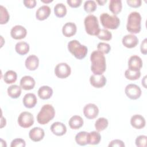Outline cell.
Here are the masks:
<instances>
[{
    "label": "cell",
    "instance_id": "42",
    "mask_svg": "<svg viewBox=\"0 0 147 147\" xmlns=\"http://www.w3.org/2000/svg\"><path fill=\"white\" fill-rule=\"evenodd\" d=\"M67 2L71 7L76 8L80 6L82 1V0H67Z\"/></svg>",
    "mask_w": 147,
    "mask_h": 147
},
{
    "label": "cell",
    "instance_id": "38",
    "mask_svg": "<svg viewBox=\"0 0 147 147\" xmlns=\"http://www.w3.org/2000/svg\"><path fill=\"white\" fill-rule=\"evenodd\" d=\"M147 137L144 135L138 136L136 139V145L138 147H145L146 146Z\"/></svg>",
    "mask_w": 147,
    "mask_h": 147
},
{
    "label": "cell",
    "instance_id": "4",
    "mask_svg": "<svg viewBox=\"0 0 147 147\" xmlns=\"http://www.w3.org/2000/svg\"><path fill=\"white\" fill-rule=\"evenodd\" d=\"M68 49L76 59L79 60L84 58L88 52L87 47L82 45L76 40L69 41L68 43Z\"/></svg>",
    "mask_w": 147,
    "mask_h": 147
},
{
    "label": "cell",
    "instance_id": "22",
    "mask_svg": "<svg viewBox=\"0 0 147 147\" xmlns=\"http://www.w3.org/2000/svg\"><path fill=\"white\" fill-rule=\"evenodd\" d=\"M23 104L24 106L28 109L33 108L37 103V100L36 95L33 93H28L23 98Z\"/></svg>",
    "mask_w": 147,
    "mask_h": 147
},
{
    "label": "cell",
    "instance_id": "12",
    "mask_svg": "<svg viewBox=\"0 0 147 147\" xmlns=\"http://www.w3.org/2000/svg\"><path fill=\"white\" fill-rule=\"evenodd\" d=\"M128 67L131 71H140L142 67V61L140 57L137 55L131 56L128 60Z\"/></svg>",
    "mask_w": 147,
    "mask_h": 147
},
{
    "label": "cell",
    "instance_id": "17",
    "mask_svg": "<svg viewBox=\"0 0 147 147\" xmlns=\"http://www.w3.org/2000/svg\"><path fill=\"white\" fill-rule=\"evenodd\" d=\"M130 123L133 127L140 129L145 127L146 122L145 118L141 115L136 114L131 117Z\"/></svg>",
    "mask_w": 147,
    "mask_h": 147
},
{
    "label": "cell",
    "instance_id": "11",
    "mask_svg": "<svg viewBox=\"0 0 147 147\" xmlns=\"http://www.w3.org/2000/svg\"><path fill=\"white\" fill-rule=\"evenodd\" d=\"M27 34L26 29L21 25H16L13 26L10 31L11 37L16 40H20L24 38Z\"/></svg>",
    "mask_w": 147,
    "mask_h": 147
},
{
    "label": "cell",
    "instance_id": "2",
    "mask_svg": "<svg viewBox=\"0 0 147 147\" xmlns=\"http://www.w3.org/2000/svg\"><path fill=\"white\" fill-rule=\"evenodd\" d=\"M141 16L138 12H131L127 17V30L133 34L138 33L141 29Z\"/></svg>",
    "mask_w": 147,
    "mask_h": 147
},
{
    "label": "cell",
    "instance_id": "14",
    "mask_svg": "<svg viewBox=\"0 0 147 147\" xmlns=\"http://www.w3.org/2000/svg\"><path fill=\"white\" fill-rule=\"evenodd\" d=\"M45 136L44 130L39 127H35L32 129L29 133V136L31 140L34 142H38L43 139Z\"/></svg>",
    "mask_w": 147,
    "mask_h": 147
},
{
    "label": "cell",
    "instance_id": "29",
    "mask_svg": "<svg viewBox=\"0 0 147 147\" xmlns=\"http://www.w3.org/2000/svg\"><path fill=\"white\" fill-rule=\"evenodd\" d=\"M54 13L57 17H64L67 14V8L65 5L62 3H57L54 7Z\"/></svg>",
    "mask_w": 147,
    "mask_h": 147
},
{
    "label": "cell",
    "instance_id": "36",
    "mask_svg": "<svg viewBox=\"0 0 147 147\" xmlns=\"http://www.w3.org/2000/svg\"><path fill=\"white\" fill-rule=\"evenodd\" d=\"M96 3L92 0L86 1L84 3V9L87 13L94 12L96 9Z\"/></svg>",
    "mask_w": 147,
    "mask_h": 147
},
{
    "label": "cell",
    "instance_id": "15",
    "mask_svg": "<svg viewBox=\"0 0 147 147\" xmlns=\"http://www.w3.org/2000/svg\"><path fill=\"white\" fill-rule=\"evenodd\" d=\"M122 44L127 48H134L138 43V39L136 36L133 34L125 35L122 40Z\"/></svg>",
    "mask_w": 147,
    "mask_h": 147
},
{
    "label": "cell",
    "instance_id": "44",
    "mask_svg": "<svg viewBox=\"0 0 147 147\" xmlns=\"http://www.w3.org/2000/svg\"><path fill=\"white\" fill-rule=\"evenodd\" d=\"M141 52L144 55H146L147 53V39L145 38L141 42L140 46Z\"/></svg>",
    "mask_w": 147,
    "mask_h": 147
},
{
    "label": "cell",
    "instance_id": "37",
    "mask_svg": "<svg viewBox=\"0 0 147 147\" xmlns=\"http://www.w3.org/2000/svg\"><path fill=\"white\" fill-rule=\"evenodd\" d=\"M97 49H98V51L101 52L102 53L105 54H107L108 53H109V52L111 50V47L107 43L101 42L98 44Z\"/></svg>",
    "mask_w": 147,
    "mask_h": 147
},
{
    "label": "cell",
    "instance_id": "26",
    "mask_svg": "<svg viewBox=\"0 0 147 147\" xmlns=\"http://www.w3.org/2000/svg\"><path fill=\"white\" fill-rule=\"evenodd\" d=\"M109 10L114 15L118 14L122 10V2L121 0H111L109 2Z\"/></svg>",
    "mask_w": 147,
    "mask_h": 147
},
{
    "label": "cell",
    "instance_id": "27",
    "mask_svg": "<svg viewBox=\"0 0 147 147\" xmlns=\"http://www.w3.org/2000/svg\"><path fill=\"white\" fill-rule=\"evenodd\" d=\"M8 95L13 99L18 98L21 94V87L18 85H11L9 86L7 90Z\"/></svg>",
    "mask_w": 147,
    "mask_h": 147
},
{
    "label": "cell",
    "instance_id": "8",
    "mask_svg": "<svg viewBox=\"0 0 147 147\" xmlns=\"http://www.w3.org/2000/svg\"><path fill=\"white\" fill-rule=\"evenodd\" d=\"M71 72L70 66L65 63L58 64L55 68V74L57 77L60 79H64L69 76Z\"/></svg>",
    "mask_w": 147,
    "mask_h": 147
},
{
    "label": "cell",
    "instance_id": "46",
    "mask_svg": "<svg viewBox=\"0 0 147 147\" xmlns=\"http://www.w3.org/2000/svg\"><path fill=\"white\" fill-rule=\"evenodd\" d=\"M41 1H42V2H44V3H49V2H52L53 1H52V0H49V1H44V0H41Z\"/></svg>",
    "mask_w": 147,
    "mask_h": 147
},
{
    "label": "cell",
    "instance_id": "43",
    "mask_svg": "<svg viewBox=\"0 0 147 147\" xmlns=\"http://www.w3.org/2000/svg\"><path fill=\"white\" fill-rule=\"evenodd\" d=\"M24 5L29 9L33 8L36 5V0H24L23 1Z\"/></svg>",
    "mask_w": 147,
    "mask_h": 147
},
{
    "label": "cell",
    "instance_id": "45",
    "mask_svg": "<svg viewBox=\"0 0 147 147\" xmlns=\"http://www.w3.org/2000/svg\"><path fill=\"white\" fill-rule=\"evenodd\" d=\"M96 2L98 3L99 5H103L105 3L107 2V0H104V1H96Z\"/></svg>",
    "mask_w": 147,
    "mask_h": 147
},
{
    "label": "cell",
    "instance_id": "10",
    "mask_svg": "<svg viewBox=\"0 0 147 147\" xmlns=\"http://www.w3.org/2000/svg\"><path fill=\"white\" fill-rule=\"evenodd\" d=\"M99 113V109L97 106L93 103H88L83 108V114L88 119L96 118Z\"/></svg>",
    "mask_w": 147,
    "mask_h": 147
},
{
    "label": "cell",
    "instance_id": "19",
    "mask_svg": "<svg viewBox=\"0 0 147 147\" xmlns=\"http://www.w3.org/2000/svg\"><path fill=\"white\" fill-rule=\"evenodd\" d=\"M25 64L28 69L30 71H34L38 67L39 59L36 55H30L26 58Z\"/></svg>",
    "mask_w": 147,
    "mask_h": 147
},
{
    "label": "cell",
    "instance_id": "39",
    "mask_svg": "<svg viewBox=\"0 0 147 147\" xmlns=\"http://www.w3.org/2000/svg\"><path fill=\"white\" fill-rule=\"evenodd\" d=\"M25 145H26L25 141L23 139L16 138L11 141L10 146L11 147H24L25 146Z\"/></svg>",
    "mask_w": 147,
    "mask_h": 147
},
{
    "label": "cell",
    "instance_id": "35",
    "mask_svg": "<svg viewBox=\"0 0 147 147\" xmlns=\"http://www.w3.org/2000/svg\"><path fill=\"white\" fill-rule=\"evenodd\" d=\"M97 37L101 40L109 41L112 38V34L110 32L106 29H100V31L97 35Z\"/></svg>",
    "mask_w": 147,
    "mask_h": 147
},
{
    "label": "cell",
    "instance_id": "23",
    "mask_svg": "<svg viewBox=\"0 0 147 147\" xmlns=\"http://www.w3.org/2000/svg\"><path fill=\"white\" fill-rule=\"evenodd\" d=\"M101 140L100 133L96 131H92L87 133V143L89 145H98Z\"/></svg>",
    "mask_w": 147,
    "mask_h": 147
},
{
    "label": "cell",
    "instance_id": "33",
    "mask_svg": "<svg viewBox=\"0 0 147 147\" xmlns=\"http://www.w3.org/2000/svg\"><path fill=\"white\" fill-rule=\"evenodd\" d=\"M125 76L126 79L131 80H137L141 76V72L140 71H134L127 69L125 72Z\"/></svg>",
    "mask_w": 147,
    "mask_h": 147
},
{
    "label": "cell",
    "instance_id": "13",
    "mask_svg": "<svg viewBox=\"0 0 147 147\" xmlns=\"http://www.w3.org/2000/svg\"><path fill=\"white\" fill-rule=\"evenodd\" d=\"M106 78L103 75H92L90 78L91 84L95 88H102L106 83Z\"/></svg>",
    "mask_w": 147,
    "mask_h": 147
},
{
    "label": "cell",
    "instance_id": "9",
    "mask_svg": "<svg viewBox=\"0 0 147 147\" xmlns=\"http://www.w3.org/2000/svg\"><path fill=\"white\" fill-rule=\"evenodd\" d=\"M126 95L131 99H137L141 95L140 87L135 84H129L127 85L125 89Z\"/></svg>",
    "mask_w": 147,
    "mask_h": 147
},
{
    "label": "cell",
    "instance_id": "30",
    "mask_svg": "<svg viewBox=\"0 0 147 147\" xmlns=\"http://www.w3.org/2000/svg\"><path fill=\"white\" fill-rule=\"evenodd\" d=\"M17 73L13 70L6 71L3 76V80L7 84H12L17 80Z\"/></svg>",
    "mask_w": 147,
    "mask_h": 147
},
{
    "label": "cell",
    "instance_id": "41",
    "mask_svg": "<svg viewBox=\"0 0 147 147\" xmlns=\"http://www.w3.org/2000/svg\"><path fill=\"white\" fill-rule=\"evenodd\" d=\"M126 2L127 5L132 7H138L141 5V0H127Z\"/></svg>",
    "mask_w": 147,
    "mask_h": 147
},
{
    "label": "cell",
    "instance_id": "24",
    "mask_svg": "<svg viewBox=\"0 0 147 147\" xmlns=\"http://www.w3.org/2000/svg\"><path fill=\"white\" fill-rule=\"evenodd\" d=\"M53 94V90L48 86H43L39 88L38 90V95L40 98L45 100L49 99Z\"/></svg>",
    "mask_w": 147,
    "mask_h": 147
},
{
    "label": "cell",
    "instance_id": "5",
    "mask_svg": "<svg viewBox=\"0 0 147 147\" xmlns=\"http://www.w3.org/2000/svg\"><path fill=\"white\" fill-rule=\"evenodd\" d=\"M102 25L106 29H116L120 25V20L115 15H110L107 13H103L100 16Z\"/></svg>",
    "mask_w": 147,
    "mask_h": 147
},
{
    "label": "cell",
    "instance_id": "34",
    "mask_svg": "<svg viewBox=\"0 0 147 147\" xmlns=\"http://www.w3.org/2000/svg\"><path fill=\"white\" fill-rule=\"evenodd\" d=\"M0 13H1L0 24L2 25L6 24L9 20L10 16L6 7L3 6L2 5L0 6Z\"/></svg>",
    "mask_w": 147,
    "mask_h": 147
},
{
    "label": "cell",
    "instance_id": "40",
    "mask_svg": "<svg viewBox=\"0 0 147 147\" xmlns=\"http://www.w3.org/2000/svg\"><path fill=\"white\" fill-rule=\"evenodd\" d=\"M109 147H124L125 146V144L122 140H114L111 141L110 144H109Z\"/></svg>",
    "mask_w": 147,
    "mask_h": 147
},
{
    "label": "cell",
    "instance_id": "20",
    "mask_svg": "<svg viewBox=\"0 0 147 147\" xmlns=\"http://www.w3.org/2000/svg\"><path fill=\"white\" fill-rule=\"evenodd\" d=\"M51 12V8L47 5H43L40 7L36 11V17L40 21H43L47 19Z\"/></svg>",
    "mask_w": 147,
    "mask_h": 147
},
{
    "label": "cell",
    "instance_id": "28",
    "mask_svg": "<svg viewBox=\"0 0 147 147\" xmlns=\"http://www.w3.org/2000/svg\"><path fill=\"white\" fill-rule=\"evenodd\" d=\"M15 49L19 55H24L28 53L29 51V45L26 42H18L16 45Z\"/></svg>",
    "mask_w": 147,
    "mask_h": 147
},
{
    "label": "cell",
    "instance_id": "7",
    "mask_svg": "<svg viewBox=\"0 0 147 147\" xmlns=\"http://www.w3.org/2000/svg\"><path fill=\"white\" fill-rule=\"evenodd\" d=\"M18 123L22 127H30L34 123L33 115L28 111L22 112L18 118Z\"/></svg>",
    "mask_w": 147,
    "mask_h": 147
},
{
    "label": "cell",
    "instance_id": "32",
    "mask_svg": "<svg viewBox=\"0 0 147 147\" xmlns=\"http://www.w3.org/2000/svg\"><path fill=\"white\" fill-rule=\"evenodd\" d=\"M87 131H80L75 136V141L77 144L80 146H84L87 143Z\"/></svg>",
    "mask_w": 147,
    "mask_h": 147
},
{
    "label": "cell",
    "instance_id": "1",
    "mask_svg": "<svg viewBox=\"0 0 147 147\" xmlns=\"http://www.w3.org/2000/svg\"><path fill=\"white\" fill-rule=\"evenodd\" d=\"M91 70L94 75H102L106 69V58L103 53L99 51H93L90 56Z\"/></svg>",
    "mask_w": 147,
    "mask_h": 147
},
{
    "label": "cell",
    "instance_id": "18",
    "mask_svg": "<svg viewBox=\"0 0 147 147\" xmlns=\"http://www.w3.org/2000/svg\"><path fill=\"white\" fill-rule=\"evenodd\" d=\"M35 80L30 76H24L20 80V86L25 90H30L34 88Z\"/></svg>",
    "mask_w": 147,
    "mask_h": 147
},
{
    "label": "cell",
    "instance_id": "21",
    "mask_svg": "<svg viewBox=\"0 0 147 147\" xmlns=\"http://www.w3.org/2000/svg\"><path fill=\"white\" fill-rule=\"evenodd\" d=\"M77 30V28L74 22H68L65 23L62 28V32L64 36L70 37L75 34Z\"/></svg>",
    "mask_w": 147,
    "mask_h": 147
},
{
    "label": "cell",
    "instance_id": "6",
    "mask_svg": "<svg viewBox=\"0 0 147 147\" xmlns=\"http://www.w3.org/2000/svg\"><path fill=\"white\" fill-rule=\"evenodd\" d=\"M86 32L91 36H97L100 31L99 22L96 16L92 14L88 15L84 21Z\"/></svg>",
    "mask_w": 147,
    "mask_h": 147
},
{
    "label": "cell",
    "instance_id": "31",
    "mask_svg": "<svg viewBox=\"0 0 147 147\" xmlns=\"http://www.w3.org/2000/svg\"><path fill=\"white\" fill-rule=\"evenodd\" d=\"M109 122L106 118L104 117L99 118L95 123V127L98 131L104 130L108 126Z\"/></svg>",
    "mask_w": 147,
    "mask_h": 147
},
{
    "label": "cell",
    "instance_id": "25",
    "mask_svg": "<svg viewBox=\"0 0 147 147\" xmlns=\"http://www.w3.org/2000/svg\"><path fill=\"white\" fill-rule=\"evenodd\" d=\"M83 119L79 115H74L69 120V127L72 129H79L83 125Z\"/></svg>",
    "mask_w": 147,
    "mask_h": 147
},
{
    "label": "cell",
    "instance_id": "16",
    "mask_svg": "<svg viewBox=\"0 0 147 147\" xmlns=\"http://www.w3.org/2000/svg\"><path fill=\"white\" fill-rule=\"evenodd\" d=\"M50 129L52 133L57 136H63L67 131V127L65 125L60 122H54L51 125Z\"/></svg>",
    "mask_w": 147,
    "mask_h": 147
},
{
    "label": "cell",
    "instance_id": "3",
    "mask_svg": "<svg viewBox=\"0 0 147 147\" xmlns=\"http://www.w3.org/2000/svg\"><path fill=\"white\" fill-rule=\"evenodd\" d=\"M55 115L54 107L51 105H44L37 115V122L41 125H45L54 118Z\"/></svg>",
    "mask_w": 147,
    "mask_h": 147
}]
</instances>
